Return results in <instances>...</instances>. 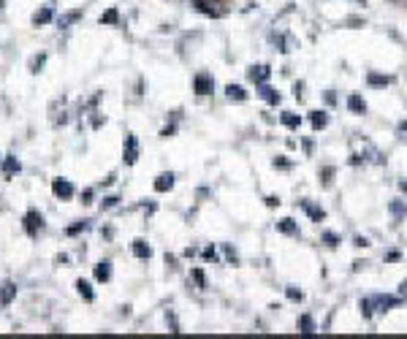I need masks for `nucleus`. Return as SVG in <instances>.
Masks as SVG:
<instances>
[{
    "label": "nucleus",
    "instance_id": "nucleus-1",
    "mask_svg": "<svg viewBox=\"0 0 407 339\" xmlns=\"http://www.w3.org/2000/svg\"><path fill=\"white\" fill-rule=\"evenodd\" d=\"M193 87H196L198 95H209L212 87H215V82H212V76H209V74H198V76H196V82H193Z\"/></svg>",
    "mask_w": 407,
    "mask_h": 339
},
{
    "label": "nucleus",
    "instance_id": "nucleus-2",
    "mask_svg": "<svg viewBox=\"0 0 407 339\" xmlns=\"http://www.w3.org/2000/svg\"><path fill=\"white\" fill-rule=\"evenodd\" d=\"M52 193H55L57 198H71L73 196V185L68 182V179H55V182H52Z\"/></svg>",
    "mask_w": 407,
    "mask_h": 339
},
{
    "label": "nucleus",
    "instance_id": "nucleus-3",
    "mask_svg": "<svg viewBox=\"0 0 407 339\" xmlns=\"http://www.w3.org/2000/svg\"><path fill=\"white\" fill-rule=\"evenodd\" d=\"M402 301V296H372L369 298V304H372V309L375 307H380V309H391V307H396V304Z\"/></svg>",
    "mask_w": 407,
    "mask_h": 339
},
{
    "label": "nucleus",
    "instance_id": "nucleus-4",
    "mask_svg": "<svg viewBox=\"0 0 407 339\" xmlns=\"http://www.w3.org/2000/svg\"><path fill=\"white\" fill-rule=\"evenodd\" d=\"M136 157H139V141H136V136H128L125 138V163L133 165Z\"/></svg>",
    "mask_w": 407,
    "mask_h": 339
},
{
    "label": "nucleus",
    "instance_id": "nucleus-5",
    "mask_svg": "<svg viewBox=\"0 0 407 339\" xmlns=\"http://www.w3.org/2000/svg\"><path fill=\"white\" fill-rule=\"evenodd\" d=\"M269 74H272V71H269V65H252V68L247 71V76H250L255 84H263L266 79H269Z\"/></svg>",
    "mask_w": 407,
    "mask_h": 339
},
{
    "label": "nucleus",
    "instance_id": "nucleus-6",
    "mask_svg": "<svg viewBox=\"0 0 407 339\" xmlns=\"http://www.w3.org/2000/svg\"><path fill=\"white\" fill-rule=\"evenodd\" d=\"M348 109L353 111V114H366V101L361 95L353 92V95H348Z\"/></svg>",
    "mask_w": 407,
    "mask_h": 339
},
{
    "label": "nucleus",
    "instance_id": "nucleus-7",
    "mask_svg": "<svg viewBox=\"0 0 407 339\" xmlns=\"http://www.w3.org/2000/svg\"><path fill=\"white\" fill-rule=\"evenodd\" d=\"M41 223L44 220H41V215H38V212H28V217H25V231L33 236L38 228H41Z\"/></svg>",
    "mask_w": 407,
    "mask_h": 339
},
{
    "label": "nucleus",
    "instance_id": "nucleus-8",
    "mask_svg": "<svg viewBox=\"0 0 407 339\" xmlns=\"http://www.w3.org/2000/svg\"><path fill=\"white\" fill-rule=\"evenodd\" d=\"M171 188H174V174H160L155 179V190L158 193H169Z\"/></svg>",
    "mask_w": 407,
    "mask_h": 339
},
{
    "label": "nucleus",
    "instance_id": "nucleus-9",
    "mask_svg": "<svg viewBox=\"0 0 407 339\" xmlns=\"http://www.w3.org/2000/svg\"><path fill=\"white\" fill-rule=\"evenodd\" d=\"M14 296H17V285L14 282H6L3 288H0V304H11Z\"/></svg>",
    "mask_w": 407,
    "mask_h": 339
},
{
    "label": "nucleus",
    "instance_id": "nucleus-10",
    "mask_svg": "<svg viewBox=\"0 0 407 339\" xmlns=\"http://www.w3.org/2000/svg\"><path fill=\"white\" fill-rule=\"evenodd\" d=\"M366 84L369 87H388L391 76H380V74H366Z\"/></svg>",
    "mask_w": 407,
    "mask_h": 339
},
{
    "label": "nucleus",
    "instance_id": "nucleus-11",
    "mask_svg": "<svg viewBox=\"0 0 407 339\" xmlns=\"http://www.w3.org/2000/svg\"><path fill=\"white\" fill-rule=\"evenodd\" d=\"M17 171H19V160H17V157H6V160H3V177L11 179Z\"/></svg>",
    "mask_w": 407,
    "mask_h": 339
},
{
    "label": "nucleus",
    "instance_id": "nucleus-12",
    "mask_svg": "<svg viewBox=\"0 0 407 339\" xmlns=\"http://www.w3.org/2000/svg\"><path fill=\"white\" fill-rule=\"evenodd\" d=\"M133 255H136V258H150L152 255L150 244L142 242V239H136V242H133Z\"/></svg>",
    "mask_w": 407,
    "mask_h": 339
},
{
    "label": "nucleus",
    "instance_id": "nucleus-13",
    "mask_svg": "<svg viewBox=\"0 0 407 339\" xmlns=\"http://www.w3.org/2000/svg\"><path fill=\"white\" fill-rule=\"evenodd\" d=\"M310 122H312V128H315V130H320V128H326L329 117H326L323 111H310Z\"/></svg>",
    "mask_w": 407,
    "mask_h": 339
},
{
    "label": "nucleus",
    "instance_id": "nucleus-14",
    "mask_svg": "<svg viewBox=\"0 0 407 339\" xmlns=\"http://www.w3.org/2000/svg\"><path fill=\"white\" fill-rule=\"evenodd\" d=\"M52 17H55V11L46 6V9H41V11H36V14H33V22H36V25H46Z\"/></svg>",
    "mask_w": 407,
    "mask_h": 339
},
{
    "label": "nucleus",
    "instance_id": "nucleus-15",
    "mask_svg": "<svg viewBox=\"0 0 407 339\" xmlns=\"http://www.w3.org/2000/svg\"><path fill=\"white\" fill-rule=\"evenodd\" d=\"M299 328H302V334H315V320L310 315H302L299 317Z\"/></svg>",
    "mask_w": 407,
    "mask_h": 339
},
{
    "label": "nucleus",
    "instance_id": "nucleus-16",
    "mask_svg": "<svg viewBox=\"0 0 407 339\" xmlns=\"http://www.w3.org/2000/svg\"><path fill=\"white\" fill-rule=\"evenodd\" d=\"M109 277H111V266H109V263H98V266H95V280L109 282Z\"/></svg>",
    "mask_w": 407,
    "mask_h": 339
},
{
    "label": "nucleus",
    "instance_id": "nucleus-17",
    "mask_svg": "<svg viewBox=\"0 0 407 339\" xmlns=\"http://www.w3.org/2000/svg\"><path fill=\"white\" fill-rule=\"evenodd\" d=\"M302 207H304V212H307V215H310L312 217V220H315V223H320V220H323V217H326V212L323 209H318V207H312V204H302Z\"/></svg>",
    "mask_w": 407,
    "mask_h": 339
},
{
    "label": "nucleus",
    "instance_id": "nucleus-18",
    "mask_svg": "<svg viewBox=\"0 0 407 339\" xmlns=\"http://www.w3.org/2000/svg\"><path fill=\"white\" fill-rule=\"evenodd\" d=\"M225 92H228L231 101H247V92H244L242 87H236V84H231V87L225 90Z\"/></svg>",
    "mask_w": 407,
    "mask_h": 339
},
{
    "label": "nucleus",
    "instance_id": "nucleus-19",
    "mask_svg": "<svg viewBox=\"0 0 407 339\" xmlns=\"http://www.w3.org/2000/svg\"><path fill=\"white\" fill-rule=\"evenodd\" d=\"M277 228L283 231V234H299V228H296V223L291 220V217H285V220H280L277 223Z\"/></svg>",
    "mask_w": 407,
    "mask_h": 339
},
{
    "label": "nucleus",
    "instance_id": "nucleus-20",
    "mask_svg": "<svg viewBox=\"0 0 407 339\" xmlns=\"http://www.w3.org/2000/svg\"><path fill=\"white\" fill-rule=\"evenodd\" d=\"M76 288H79V293L84 296V301H92V298H95V296H92V288H90V285L84 282V280H79V282H76Z\"/></svg>",
    "mask_w": 407,
    "mask_h": 339
},
{
    "label": "nucleus",
    "instance_id": "nucleus-21",
    "mask_svg": "<svg viewBox=\"0 0 407 339\" xmlns=\"http://www.w3.org/2000/svg\"><path fill=\"white\" fill-rule=\"evenodd\" d=\"M79 17H82V11H71V14L60 17V28H68V25H73V22H76Z\"/></svg>",
    "mask_w": 407,
    "mask_h": 339
},
{
    "label": "nucleus",
    "instance_id": "nucleus-22",
    "mask_svg": "<svg viewBox=\"0 0 407 339\" xmlns=\"http://www.w3.org/2000/svg\"><path fill=\"white\" fill-rule=\"evenodd\" d=\"M285 296H288L291 301H302V298H304V293L296 288V285H288V288H285Z\"/></svg>",
    "mask_w": 407,
    "mask_h": 339
},
{
    "label": "nucleus",
    "instance_id": "nucleus-23",
    "mask_svg": "<svg viewBox=\"0 0 407 339\" xmlns=\"http://www.w3.org/2000/svg\"><path fill=\"white\" fill-rule=\"evenodd\" d=\"M283 122L288 125V128H299V125H302V119L293 114V111H285V114H283Z\"/></svg>",
    "mask_w": 407,
    "mask_h": 339
},
{
    "label": "nucleus",
    "instance_id": "nucleus-24",
    "mask_svg": "<svg viewBox=\"0 0 407 339\" xmlns=\"http://www.w3.org/2000/svg\"><path fill=\"white\" fill-rule=\"evenodd\" d=\"M114 22H117V11L109 9V11H106V14L101 17V25H114Z\"/></svg>",
    "mask_w": 407,
    "mask_h": 339
},
{
    "label": "nucleus",
    "instance_id": "nucleus-25",
    "mask_svg": "<svg viewBox=\"0 0 407 339\" xmlns=\"http://www.w3.org/2000/svg\"><path fill=\"white\" fill-rule=\"evenodd\" d=\"M263 98L269 103H280V92H275V90H269V87H263Z\"/></svg>",
    "mask_w": 407,
    "mask_h": 339
},
{
    "label": "nucleus",
    "instance_id": "nucleus-26",
    "mask_svg": "<svg viewBox=\"0 0 407 339\" xmlns=\"http://www.w3.org/2000/svg\"><path fill=\"white\" fill-rule=\"evenodd\" d=\"M372 312H375V309H372L369 298H361V315H364V317H372Z\"/></svg>",
    "mask_w": 407,
    "mask_h": 339
},
{
    "label": "nucleus",
    "instance_id": "nucleus-27",
    "mask_svg": "<svg viewBox=\"0 0 407 339\" xmlns=\"http://www.w3.org/2000/svg\"><path fill=\"white\" fill-rule=\"evenodd\" d=\"M41 65H44V57L33 60V65H30V68H33V74H38V68H41Z\"/></svg>",
    "mask_w": 407,
    "mask_h": 339
},
{
    "label": "nucleus",
    "instance_id": "nucleus-28",
    "mask_svg": "<svg viewBox=\"0 0 407 339\" xmlns=\"http://www.w3.org/2000/svg\"><path fill=\"white\" fill-rule=\"evenodd\" d=\"M277 204H280V198H275V196L266 198V207H277Z\"/></svg>",
    "mask_w": 407,
    "mask_h": 339
},
{
    "label": "nucleus",
    "instance_id": "nucleus-29",
    "mask_svg": "<svg viewBox=\"0 0 407 339\" xmlns=\"http://www.w3.org/2000/svg\"><path fill=\"white\" fill-rule=\"evenodd\" d=\"M399 296H402V298H407V280H404L402 285H399Z\"/></svg>",
    "mask_w": 407,
    "mask_h": 339
},
{
    "label": "nucleus",
    "instance_id": "nucleus-30",
    "mask_svg": "<svg viewBox=\"0 0 407 339\" xmlns=\"http://www.w3.org/2000/svg\"><path fill=\"white\" fill-rule=\"evenodd\" d=\"M402 190H404V193H407V182H402Z\"/></svg>",
    "mask_w": 407,
    "mask_h": 339
},
{
    "label": "nucleus",
    "instance_id": "nucleus-31",
    "mask_svg": "<svg viewBox=\"0 0 407 339\" xmlns=\"http://www.w3.org/2000/svg\"><path fill=\"white\" fill-rule=\"evenodd\" d=\"M402 130H407V125H402Z\"/></svg>",
    "mask_w": 407,
    "mask_h": 339
}]
</instances>
